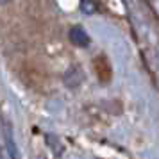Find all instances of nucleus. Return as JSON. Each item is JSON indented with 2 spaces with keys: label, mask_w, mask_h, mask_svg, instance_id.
Returning a JSON list of instances; mask_svg holds the SVG:
<instances>
[{
  "label": "nucleus",
  "mask_w": 159,
  "mask_h": 159,
  "mask_svg": "<svg viewBox=\"0 0 159 159\" xmlns=\"http://www.w3.org/2000/svg\"><path fill=\"white\" fill-rule=\"evenodd\" d=\"M80 9H82L86 15H91V13H95L97 6H95L93 0H80Z\"/></svg>",
  "instance_id": "nucleus-2"
},
{
  "label": "nucleus",
  "mask_w": 159,
  "mask_h": 159,
  "mask_svg": "<svg viewBox=\"0 0 159 159\" xmlns=\"http://www.w3.org/2000/svg\"><path fill=\"white\" fill-rule=\"evenodd\" d=\"M70 39H72V43L75 47H88L89 45V36H88V32L80 25L72 27V30H70Z\"/></svg>",
  "instance_id": "nucleus-1"
},
{
  "label": "nucleus",
  "mask_w": 159,
  "mask_h": 159,
  "mask_svg": "<svg viewBox=\"0 0 159 159\" xmlns=\"http://www.w3.org/2000/svg\"><path fill=\"white\" fill-rule=\"evenodd\" d=\"M7 2H11V0H0V4H7Z\"/></svg>",
  "instance_id": "nucleus-3"
}]
</instances>
